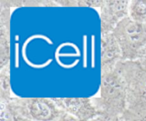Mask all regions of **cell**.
Listing matches in <instances>:
<instances>
[{
  "mask_svg": "<svg viewBox=\"0 0 146 121\" xmlns=\"http://www.w3.org/2000/svg\"><path fill=\"white\" fill-rule=\"evenodd\" d=\"M63 121H82V120L76 119V118H74V117H72V116H67V117H66L64 120H63Z\"/></svg>",
  "mask_w": 146,
  "mask_h": 121,
  "instance_id": "cell-4",
  "label": "cell"
},
{
  "mask_svg": "<svg viewBox=\"0 0 146 121\" xmlns=\"http://www.w3.org/2000/svg\"><path fill=\"white\" fill-rule=\"evenodd\" d=\"M30 110L33 117L38 120H49L54 115L52 108L43 100H35L33 101Z\"/></svg>",
  "mask_w": 146,
  "mask_h": 121,
  "instance_id": "cell-1",
  "label": "cell"
},
{
  "mask_svg": "<svg viewBox=\"0 0 146 121\" xmlns=\"http://www.w3.org/2000/svg\"><path fill=\"white\" fill-rule=\"evenodd\" d=\"M11 120V115L8 112L5 110L4 112V110L1 108V121H9Z\"/></svg>",
  "mask_w": 146,
  "mask_h": 121,
  "instance_id": "cell-3",
  "label": "cell"
},
{
  "mask_svg": "<svg viewBox=\"0 0 146 121\" xmlns=\"http://www.w3.org/2000/svg\"><path fill=\"white\" fill-rule=\"evenodd\" d=\"M135 12L138 15H145L146 14V1H140L136 4L135 7Z\"/></svg>",
  "mask_w": 146,
  "mask_h": 121,
  "instance_id": "cell-2",
  "label": "cell"
}]
</instances>
